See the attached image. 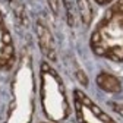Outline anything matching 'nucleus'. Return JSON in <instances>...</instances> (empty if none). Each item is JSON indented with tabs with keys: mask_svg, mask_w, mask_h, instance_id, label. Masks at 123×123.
<instances>
[{
	"mask_svg": "<svg viewBox=\"0 0 123 123\" xmlns=\"http://www.w3.org/2000/svg\"><path fill=\"white\" fill-rule=\"evenodd\" d=\"M35 29H37V37H38V44H40L41 53L49 60L54 62L57 59V56H56V45H54V38L51 35V31L41 19L37 21Z\"/></svg>",
	"mask_w": 123,
	"mask_h": 123,
	"instance_id": "5",
	"label": "nucleus"
},
{
	"mask_svg": "<svg viewBox=\"0 0 123 123\" xmlns=\"http://www.w3.org/2000/svg\"><path fill=\"white\" fill-rule=\"evenodd\" d=\"M47 2H49V5H50L51 12H53L54 15H57V13H59V0H47Z\"/></svg>",
	"mask_w": 123,
	"mask_h": 123,
	"instance_id": "8",
	"label": "nucleus"
},
{
	"mask_svg": "<svg viewBox=\"0 0 123 123\" xmlns=\"http://www.w3.org/2000/svg\"><path fill=\"white\" fill-rule=\"evenodd\" d=\"M111 107L114 109V111H117L120 116H123V103H113Z\"/></svg>",
	"mask_w": 123,
	"mask_h": 123,
	"instance_id": "9",
	"label": "nucleus"
},
{
	"mask_svg": "<svg viewBox=\"0 0 123 123\" xmlns=\"http://www.w3.org/2000/svg\"><path fill=\"white\" fill-rule=\"evenodd\" d=\"M120 2H122V3H123V0H120Z\"/></svg>",
	"mask_w": 123,
	"mask_h": 123,
	"instance_id": "12",
	"label": "nucleus"
},
{
	"mask_svg": "<svg viewBox=\"0 0 123 123\" xmlns=\"http://www.w3.org/2000/svg\"><path fill=\"white\" fill-rule=\"evenodd\" d=\"M73 104L79 123H117L79 89L73 91Z\"/></svg>",
	"mask_w": 123,
	"mask_h": 123,
	"instance_id": "3",
	"label": "nucleus"
},
{
	"mask_svg": "<svg viewBox=\"0 0 123 123\" xmlns=\"http://www.w3.org/2000/svg\"><path fill=\"white\" fill-rule=\"evenodd\" d=\"M15 63V47L7 31L5 19L0 13V69H10Z\"/></svg>",
	"mask_w": 123,
	"mask_h": 123,
	"instance_id": "4",
	"label": "nucleus"
},
{
	"mask_svg": "<svg viewBox=\"0 0 123 123\" xmlns=\"http://www.w3.org/2000/svg\"><path fill=\"white\" fill-rule=\"evenodd\" d=\"M78 6H79V13H81L82 22L85 25H88L92 18V9H91L89 2L88 0H78Z\"/></svg>",
	"mask_w": 123,
	"mask_h": 123,
	"instance_id": "7",
	"label": "nucleus"
},
{
	"mask_svg": "<svg viewBox=\"0 0 123 123\" xmlns=\"http://www.w3.org/2000/svg\"><path fill=\"white\" fill-rule=\"evenodd\" d=\"M91 49L97 56L123 60V3L120 0L105 12L91 35Z\"/></svg>",
	"mask_w": 123,
	"mask_h": 123,
	"instance_id": "1",
	"label": "nucleus"
},
{
	"mask_svg": "<svg viewBox=\"0 0 123 123\" xmlns=\"http://www.w3.org/2000/svg\"><path fill=\"white\" fill-rule=\"evenodd\" d=\"M76 76H78V79H79V82H81L82 85H86V84H88V81H86V78H85V75H84L82 70H78Z\"/></svg>",
	"mask_w": 123,
	"mask_h": 123,
	"instance_id": "10",
	"label": "nucleus"
},
{
	"mask_svg": "<svg viewBox=\"0 0 123 123\" xmlns=\"http://www.w3.org/2000/svg\"><path fill=\"white\" fill-rule=\"evenodd\" d=\"M97 85L105 91V92H110V94H116V92H120L122 89V84L120 81L116 78L114 75L111 73H107V72H101L97 76Z\"/></svg>",
	"mask_w": 123,
	"mask_h": 123,
	"instance_id": "6",
	"label": "nucleus"
},
{
	"mask_svg": "<svg viewBox=\"0 0 123 123\" xmlns=\"http://www.w3.org/2000/svg\"><path fill=\"white\" fill-rule=\"evenodd\" d=\"M41 103L44 114L53 122H62L69 116V103L60 76L49 66H41Z\"/></svg>",
	"mask_w": 123,
	"mask_h": 123,
	"instance_id": "2",
	"label": "nucleus"
},
{
	"mask_svg": "<svg viewBox=\"0 0 123 123\" xmlns=\"http://www.w3.org/2000/svg\"><path fill=\"white\" fill-rule=\"evenodd\" d=\"M95 3H98V5H109V3H111L113 0H94Z\"/></svg>",
	"mask_w": 123,
	"mask_h": 123,
	"instance_id": "11",
	"label": "nucleus"
}]
</instances>
